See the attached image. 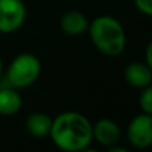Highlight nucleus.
Masks as SVG:
<instances>
[{
  "instance_id": "1",
  "label": "nucleus",
  "mask_w": 152,
  "mask_h": 152,
  "mask_svg": "<svg viewBox=\"0 0 152 152\" xmlns=\"http://www.w3.org/2000/svg\"><path fill=\"white\" fill-rule=\"evenodd\" d=\"M50 136L61 151L80 152L92 143V124L84 115L67 111L52 119Z\"/></svg>"
},
{
  "instance_id": "2",
  "label": "nucleus",
  "mask_w": 152,
  "mask_h": 152,
  "mask_svg": "<svg viewBox=\"0 0 152 152\" xmlns=\"http://www.w3.org/2000/svg\"><path fill=\"white\" fill-rule=\"evenodd\" d=\"M89 36L96 47L105 56H119L126 48L127 37L120 21L111 16H99L88 26Z\"/></svg>"
},
{
  "instance_id": "3",
  "label": "nucleus",
  "mask_w": 152,
  "mask_h": 152,
  "mask_svg": "<svg viewBox=\"0 0 152 152\" xmlns=\"http://www.w3.org/2000/svg\"><path fill=\"white\" fill-rule=\"evenodd\" d=\"M42 71L40 60L32 53L18 55L7 69V80L13 88H27L37 80Z\"/></svg>"
},
{
  "instance_id": "4",
  "label": "nucleus",
  "mask_w": 152,
  "mask_h": 152,
  "mask_svg": "<svg viewBox=\"0 0 152 152\" xmlns=\"http://www.w3.org/2000/svg\"><path fill=\"white\" fill-rule=\"evenodd\" d=\"M27 11L21 0H0V32L11 34L24 24Z\"/></svg>"
},
{
  "instance_id": "5",
  "label": "nucleus",
  "mask_w": 152,
  "mask_h": 152,
  "mask_svg": "<svg viewBox=\"0 0 152 152\" xmlns=\"http://www.w3.org/2000/svg\"><path fill=\"white\" fill-rule=\"evenodd\" d=\"M128 142L135 148H147L152 144V116L150 113H140L135 116L127 128Z\"/></svg>"
},
{
  "instance_id": "6",
  "label": "nucleus",
  "mask_w": 152,
  "mask_h": 152,
  "mask_svg": "<svg viewBox=\"0 0 152 152\" xmlns=\"http://www.w3.org/2000/svg\"><path fill=\"white\" fill-rule=\"evenodd\" d=\"M92 137L99 144L105 147H112L120 142L121 129L111 119H102L92 126Z\"/></svg>"
},
{
  "instance_id": "7",
  "label": "nucleus",
  "mask_w": 152,
  "mask_h": 152,
  "mask_svg": "<svg viewBox=\"0 0 152 152\" xmlns=\"http://www.w3.org/2000/svg\"><path fill=\"white\" fill-rule=\"evenodd\" d=\"M124 77L129 86L135 88H145L151 86L152 81V71L151 67L145 63L135 61L126 67L124 69Z\"/></svg>"
},
{
  "instance_id": "8",
  "label": "nucleus",
  "mask_w": 152,
  "mask_h": 152,
  "mask_svg": "<svg viewBox=\"0 0 152 152\" xmlns=\"http://www.w3.org/2000/svg\"><path fill=\"white\" fill-rule=\"evenodd\" d=\"M88 19L84 16V13L79 11H69L66 12L60 19V27L64 34L69 36H77L88 29Z\"/></svg>"
},
{
  "instance_id": "9",
  "label": "nucleus",
  "mask_w": 152,
  "mask_h": 152,
  "mask_svg": "<svg viewBox=\"0 0 152 152\" xmlns=\"http://www.w3.org/2000/svg\"><path fill=\"white\" fill-rule=\"evenodd\" d=\"M52 119L43 112H34L27 118L26 128L29 135L35 137H45L50 136Z\"/></svg>"
},
{
  "instance_id": "10",
  "label": "nucleus",
  "mask_w": 152,
  "mask_h": 152,
  "mask_svg": "<svg viewBox=\"0 0 152 152\" xmlns=\"http://www.w3.org/2000/svg\"><path fill=\"white\" fill-rule=\"evenodd\" d=\"M21 104V96L16 89H13V87L0 89V115H15L20 111Z\"/></svg>"
},
{
  "instance_id": "11",
  "label": "nucleus",
  "mask_w": 152,
  "mask_h": 152,
  "mask_svg": "<svg viewBox=\"0 0 152 152\" xmlns=\"http://www.w3.org/2000/svg\"><path fill=\"white\" fill-rule=\"evenodd\" d=\"M139 104L143 112L152 115V88H151V86L143 88L142 95L139 97Z\"/></svg>"
},
{
  "instance_id": "12",
  "label": "nucleus",
  "mask_w": 152,
  "mask_h": 152,
  "mask_svg": "<svg viewBox=\"0 0 152 152\" xmlns=\"http://www.w3.org/2000/svg\"><path fill=\"white\" fill-rule=\"evenodd\" d=\"M136 8L147 16L152 15V0H134Z\"/></svg>"
},
{
  "instance_id": "13",
  "label": "nucleus",
  "mask_w": 152,
  "mask_h": 152,
  "mask_svg": "<svg viewBox=\"0 0 152 152\" xmlns=\"http://www.w3.org/2000/svg\"><path fill=\"white\" fill-rule=\"evenodd\" d=\"M151 55H152V44H148L147 53H145V56H147V61H145V64H147V66H150V67H152V58H151Z\"/></svg>"
},
{
  "instance_id": "14",
  "label": "nucleus",
  "mask_w": 152,
  "mask_h": 152,
  "mask_svg": "<svg viewBox=\"0 0 152 152\" xmlns=\"http://www.w3.org/2000/svg\"><path fill=\"white\" fill-rule=\"evenodd\" d=\"M3 75V63H1V59H0V77Z\"/></svg>"
}]
</instances>
